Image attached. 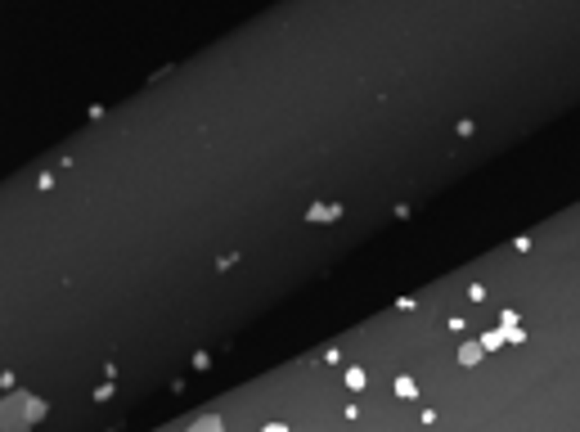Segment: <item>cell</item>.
I'll list each match as a JSON object with an SVG mask.
<instances>
[{
	"mask_svg": "<svg viewBox=\"0 0 580 432\" xmlns=\"http://www.w3.org/2000/svg\"><path fill=\"white\" fill-rule=\"evenodd\" d=\"M189 432H221V419H198Z\"/></svg>",
	"mask_w": 580,
	"mask_h": 432,
	"instance_id": "6da1fadb",
	"label": "cell"
}]
</instances>
